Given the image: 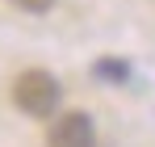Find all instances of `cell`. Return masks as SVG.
<instances>
[{
    "mask_svg": "<svg viewBox=\"0 0 155 147\" xmlns=\"http://www.w3.org/2000/svg\"><path fill=\"white\" fill-rule=\"evenodd\" d=\"M21 13H46V9H54V0H13Z\"/></svg>",
    "mask_w": 155,
    "mask_h": 147,
    "instance_id": "277c9868",
    "label": "cell"
},
{
    "mask_svg": "<svg viewBox=\"0 0 155 147\" xmlns=\"http://www.w3.org/2000/svg\"><path fill=\"white\" fill-rule=\"evenodd\" d=\"M97 76L113 80V84H122V80L130 76V67H126V63H113V59H101V63H97Z\"/></svg>",
    "mask_w": 155,
    "mask_h": 147,
    "instance_id": "3957f363",
    "label": "cell"
},
{
    "mask_svg": "<svg viewBox=\"0 0 155 147\" xmlns=\"http://www.w3.org/2000/svg\"><path fill=\"white\" fill-rule=\"evenodd\" d=\"M13 101H17V109L29 114V118H54V109H59V101H63V88H59V80H54L51 72L34 67V72L17 76Z\"/></svg>",
    "mask_w": 155,
    "mask_h": 147,
    "instance_id": "6da1fadb",
    "label": "cell"
},
{
    "mask_svg": "<svg viewBox=\"0 0 155 147\" xmlns=\"http://www.w3.org/2000/svg\"><path fill=\"white\" fill-rule=\"evenodd\" d=\"M46 147H97V126H92V118L80 114V109L59 114L51 122V130H46Z\"/></svg>",
    "mask_w": 155,
    "mask_h": 147,
    "instance_id": "7a4b0ae2",
    "label": "cell"
}]
</instances>
